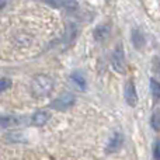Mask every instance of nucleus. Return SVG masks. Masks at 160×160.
Returning <instances> with one entry per match:
<instances>
[{
    "label": "nucleus",
    "mask_w": 160,
    "mask_h": 160,
    "mask_svg": "<svg viewBox=\"0 0 160 160\" xmlns=\"http://www.w3.org/2000/svg\"><path fill=\"white\" fill-rule=\"evenodd\" d=\"M53 90V79L48 75H37L31 80V94L35 98H42Z\"/></svg>",
    "instance_id": "f257e3e1"
},
{
    "label": "nucleus",
    "mask_w": 160,
    "mask_h": 160,
    "mask_svg": "<svg viewBox=\"0 0 160 160\" xmlns=\"http://www.w3.org/2000/svg\"><path fill=\"white\" fill-rule=\"evenodd\" d=\"M111 65L117 73H125L127 70V59H125V51L122 45H117L112 52Z\"/></svg>",
    "instance_id": "f03ea898"
},
{
    "label": "nucleus",
    "mask_w": 160,
    "mask_h": 160,
    "mask_svg": "<svg viewBox=\"0 0 160 160\" xmlns=\"http://www.w3.org/2000/svg\"><path fill=\"white\" fill-rule=\"evenodd\" d=\"M76 101V97L73 96L72 93H63L62 96H59L58 98H55L51 104V107L53 110H58V111H65L68 108H70Z\"/></svg>",
    "instance_id": "7ed1b4c3"
},
{
    "label": "nucleus",
    "mask_w": 160,
    "mask_h": 160,
    "mask_svg": "<svg viewBox=\"0 0 160 160\" xmlns=\"http://www.w3.org/2000/svg\"><path fill=\"white\" fill-rule=\"evenodd\" d=\"M125 100H127L128 105L131 107H135L138 104V94H136V87H135V83L132 80L127 83L125 86Z\"/></svg>",
    "instance_id": "20e7f679"
},
{
    "label": "nucleus",
    "mask_w": 160,
    "mask_h": 160,
    "mask_svg": "<svg viewBox=\"0 0 160 160\" xmlns=\"http://www.w3.org/2000/svg\"><path fill=\"white\" fill-rule=\"evenodd\" d=\"M122 142H124V136H122V133L115 132L110 138V142H108V145H107V152H110V153L117 152V150L122 146Z\"/></svg>",
    "instance_id": "39448f33"
},
{
    "label": "nucleus",
    "mask_w": 160,
    "mask_h": 160,
    "mask_svg": "<svg viewBox=\"0 0 160 160\" xmlns=\"http://www.w3.org/2000/svg\"><path fill=\"white\" fill-rule=\"evenodd\" d=\"M49 119V114L47 111H37L32 117H31V124L35 125V127H42L45 125Z\"/></svg>",
    "instance_id": "423d86ee"
},
{
    "label": "nucleus",
    "mask_w": 160,
    "mask_h": 160,
    "mask_svg": "<svg viewBox=\"0 0 160 160\" xmlns=\"http://www.w3.org/2000/svg\"><path fill=\"white\" fill-rule=\"evenodd\" d=\"M110 25L107 24H101L98 25V27L94 30V38L97 39V41H105V39L108 38V35H110Z\"/></svg>",
    "instance_id": "0eeeda50"
},
{
    "label": "nucleus",
    "mask_w": 160,
    "mask_h": 160,
    "mask_svg": "<svg viewBox=\"0 0 160 160\" xmlns=\"http://www.w3.org/2000/svg\"><path fill=\"white\" fill-rule=\"evenodd\" d=\"M21 122V118L14 115H4L0 117V128H10V127H16Z\"/></svg>",
    "instance_id": "6e6552de"
},
{
    "label": "nucleus",
    "mask_w": 160,
    "mask_h": 160,
    "mask_svg": "<svg viewBox=\"0 0 160 160\" xmlns=\"http://www.w3.org/2000/svg\"><path fill=\"white\" fill-rule=\"evenodd\" d=\"M132 44L136 49H141L145 44V37L143 34L139 30H133L132 31Z\"/></svg>",
    "instance_id": "1a4fd4ad"
},
{
    "label": "nucleus",
    "mask_w": 160,
    "mask_h": 160,
    "mask_svg": "<svg viewBox=\"0 0 160 160\" xmlns=\"http://www.w3.org/2000/svg\"><path fill=\"white\" fill-rule=\"evenodd\" d=\"M70 79L73 80V83L78 86L80 90H84V88H86V79H84V76H83V73L73 72L72 75H70Z\"/></svg>",
    "instance_id": "9d476101"
},
{
    "label": "nucleus",
    "mask_w": 160,
    "mask_h": 160,
    "mask_svg": "<svg viewBox=\"0 0 160 160\" xmlns=\"http://www.w3.org/2000/svg\"><path fill=\"white\" fill-rule=\"evenodd\" d=\"M150 91H152L153 98H155V100L160 98V83L156 82L155 79L150 80Z\"/></svg>",
    "instance_id": "9b49d317"
},
{
    "label": "nucleus",
    "mask_w": 160,
    "mask_h": 160,
    "mask_svg": "<svg viewBox=\"0 0 160 160\" xmlns=\"http://www.w3.org/2000/svg\"><path fill=\"white\" fill-rule=\"evenodd\" d=\"M150 125H152V128L155 131H160V111H155L152 115V118H150Z\"/></svg>",
    "instance_id": "f8f14e48"
},
{
    "label": "nucleus",
    "mask_w": 160,
    "mask_h": 160,
    "mask_svg": "<svg viewBox=\"0 0 160 160\" xmlns=\"http://www.w3.org/2000/svg\"><path fill=\"white\" fill-rule=\"evenodd\" d=\"M8 87H10V80L4 79V78L0 79V93H2V91H4L6 88H8Z\"/></svg>",
    "instance_id": "ddd939ff"
},
{
    "label": "nucleus",
    "mask_w": 160,
    "mask_h": 160,
    "mask_svg": "<svg viewBox=\"0 0 160 160\" xmlns=\"http://www.w3.org/2000/svg\"><path fill=\"white\" fill-rule=\"evenodd\" d=\"M153 158L160 160V141H158L153 146Z\"/></svg>",
    "instance_id": "4468645a"
},
{
    "label": "nucleus",
    "mask_w": 160,
    "mask_h": 160,
    "mask_svg": "<svg viewBox=\"0 0 160 160\" xmlns=\"http://www.w3.org/2000/svg\"><path fill=\"white\" fill-rule=\"evenodd\" d=\"M63 6L66 8H69V10H76V8H78V3L73 2V0H66Z\"/></svg>",
    "instance_id": "2eb2a0df"
}]
</instances>
